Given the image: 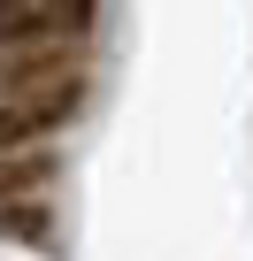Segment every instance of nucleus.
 I'll return each mask as SVG.
<instances>
[{
	"mask_svg": "<svg viewBox=\"0 0 253 261\" xmlns=\"http://www.w3.org/2000/svg\"><path fill=\"white\" fill-rule=\"evenodd\" d=\"M92 31V0H0V46H62Z\"/></svg>",
	"mask_w": 253,
	"mask_h": 261,
	"instance_id": "nucleus-1",
	"label": "nucleus"
},
{
	"mask_svg": "<svg viewBox=\"0 0 253 261\" xmlns=\"http://www.w3.org/2000/svg\"><path fill=\"white\" fill-rule=\"evenodd\" d=\"M46 177V162L31 154V162H0V192H23V185H39Z\"/></svg>",
	"mask_w": 253,
	"mask_h": 261,
	"instance_id": "nucleus-2",
	"label": "nucleus"
}]
</instances>
